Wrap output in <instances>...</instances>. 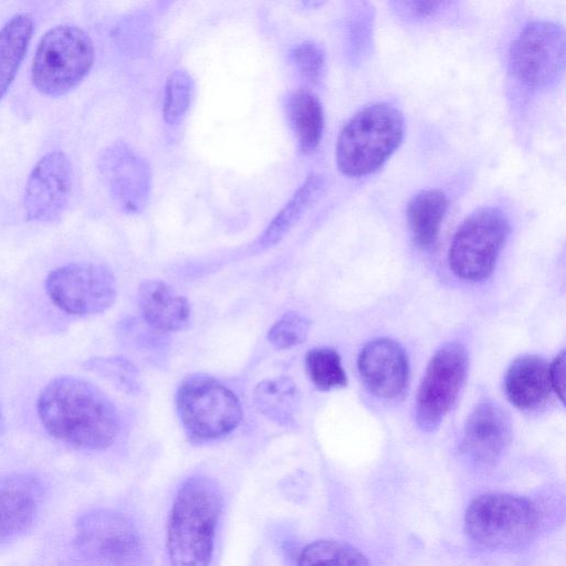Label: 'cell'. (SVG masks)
Segmentation results:
<instances>
[{
    "label": "cell",
    "mask_w": 566,
    "mask_h": 566,
    "mask_svg": "<svg viewBox=\"0 0 566 566\" xmlns=\"http://www.w3.org/2000/svg\"><path fill=\"white\" fill-rule=\"evenodd\" d=\"M549 381L552 389L564 402L565 395V353L562 352L555 357L553 363L548 365Z\"/></svg>",
    "instance_id": "cell-31"
},
{
    "label": "cell",
    "mask_w": 566,
    "mask_h": 566,
    "mask_svg": "<svg viewBox=\"0 0 566 566\" xmlns=\"http://www.w3.org/2000/svg\"><path fill=\"white\" fill-rule=\"evenodd\" d=\"M565 66V32L547 20L527 23L512 42L509 70L524 86L548 88L557 83Z\"/></svg>",
    "instance_id": "cell-8"
},
{
    "label": "cell",
    "mask_w": 566,
    "mask_h": 566,
    "mask_svg": "<svg viewBox=\"0 0 566 566\" xmlns=\"http://www.w3.org/2000/svg\"><path fill=\"white\" fill-rule=\"evenodd\" d=\"M403 134V116L394 105L375 103L363 107L338 135V169L348 177L377 171L400 146Z\"/></svg>",
    "instance_id": "cell-3"
},
{
    "label": "cell",
    "mask_w": 566,
    "mask_h": 566,
    "mask_svg": "<svg viewBox=\"0 0 566 566\" xmlns=\"http://www.w3.org/2000/svg\"><path fill=\"white\" fill-rule=\"evenodd\" d=\"M176 407L185 432L195 442L228 436L242 419L241 405L233 391L205 374H191L181 380Z\"/></svg>",
    "instance_id": "cell-6"
},
{
    "label": "cell",
    "mask_w": 566,
    "mask_h": 566,
    "mask_svg": "<svg viewBox=\"0 0 566 566\" xmlns=\"http://www.w3.org/2000/svg\"><path fill=\"white\" fill-rule=\"evenodd\" d=\"M510 231L509 219L502 210L483 207L472 212L452 239L449 249L452 272L470 282L485 280L492 273Z\"/></svg>",
    "instance_id": "cell-7"
},
{
    "label": "cell",
    "mask_w": 566,
    "mask_h": 566,
    "mask_svg": "<svg viewBox=\"0 0 566 566\" xmlns=\"http://www.w3.org/2000/svg\"><path fill=\"white\" fill-rule=\"evenodd\" d=\"M399 6H401L403 11H408V13L412 17H429L434 14L439 7L442 4V2L437 1H407V2H399Z\"/></svg>",
    "instance_id": "cell-32"
},
{
    "label": "cell",
    "mask_w": 566,
    "mask_h": 566,
    "mask_svg": "<svg viewBox=\"0 0 566 566\" xmlns=\"http://www.w3.org/2000/svg\"><path fill=\"white\" fill-rule=\"evenodd\" d=\"M84 368L99 375L117 389L134 394L139 390V375L135 365L122 356L93 357L83 364Z\"/></svg>",
    "instance_id": "cell-27"
},
{
    "label": "cell",
    "mask_w": 566,
    "mask_h": 566,
    "mask_svg": "<svg viewBox=\"0 0 566 566\" xmlns=\"http://www.w3.org/2000/svg\"><path fill=\"white\" fill-rule=\"evenodd\" d=\"M504 388L507 399L521 410H535L545 405L552 394L548 365L539 356L524 355L509 367Z\"/></svg>",
    "instance_id": "cell-18"
},
{
    "label": "cell",
    "mask_w": 566,
    "mask_h": 566,
    "mask_svg": "<svg viewBox=\"0 0 566 566\" xmlns=\"http://www.w3.org/2000/svg\"><path fill=\"white\" fill-rule=\"evenodd\" d=\"M448 198L438 189L415 195L407 207V220L413 241L422 249L432 247L448 210Z\"/></svg>",
    "instance_id": "cell-21"
},
{
    "label": "cell",
    "mask_w": 566,
    "mask_h": 566,
    "mask_svg": "<svg viewBox=\"0 0 566 566\" xmlns=\"http://www.w3.org/2000/svg\"><path fill=\"white\" fill-rule=\"evenodd\" d=\"M374 12L367 2H358L348 27V46L352 62L360 63L370 52L373 44Z\"/></svg>",
    "instance_id": "cell-28"
},
{
    "label": "cell",
    "mask_w": 566,
    "mask_h": 566,
    "mask_svg": "<svg viewBox=\"0 0 566 566\" xmlns=\"http://www.w3.org/2000/svg\"><path fill=\"white\" fill-rule=\"evenodd\" d=\"M357 365L365 386L375 396L397 399L403 395L409 375L408 358L394 339L368 342L360 350Z\"/></svg>",
    "instance_id": "cell-14"
},
{
    "label": "cell",
    "mask_w": 566,
    "mask_h": 566,
    "mask_svg": "<svg viewBox=\"0 0 566 566\" xmlns=\"http://www.w3.org/2000/svg\"><path fill=\"white\" fill-rule=\"evenodd\" d=\"M541 523V512L532 500L502 492L474 497L464 516L470 539L488 549L524 546L536 537Z\"/></svg>",
    "instance_id": "cell-4"
},
{
    "label": "cell",
    "mask_w": 566,
    "mask_h": 566,
    "mask_svg": "<svg viewBox=\"0 0 566 566\" xmlns=\"http://www.w3.org/2000/svg\"><path fill=\"white\" fill-rule=\"evenodd\" d=\"M33 31L34 21L29 13H18L0 28V99L22 64Z\"/></svg>",
    "instance_id": "cell-19"
},
{
    "label": "cell",
    "mask_w": 566,
    "mask_h": 566,
    "mask_svg": "<svg viewBox=\"0 0 566 566\" xmlns=\"http://www.w3.org/2000/svg\"><path fill=\"white\" fill-rule=\"evenodd\" d=\"M324 188L325 179L323 176L317 174L308 176L259 238L258 249L264 250L280 242L317 201Z\"/></svg>",
    "instance_id": "cell-22"
},
{
    "label": "cell",
    "mask_w": 566,
    "mask_h": 566,
    "mask_svg": "<svg viewBox=\"0 0 566 566\" xmlns=\"http://www.w3.org/2000/svg\"><path fill=\"white\" fill-rule=\"evenodd\" d=\"M137 301L144 323L156 333L182 331L190 324V303L161 280L143 281L138 286Z\"/></svg>",
    "instance_id": "cell-16"
},
{
    "label": "cell",
    "mask_w": 566,
    "mask_h": 566,
    "mask_svg": "<svg viewBox=\"0 0 566 566\" xmlns=\"http://www.w3.org/2000/svg\"><path fill=\"white\" fill-rule=\"evenodd\" d=\"M305 368L312 384L322 391L346 386L347 377L338 353L329 347H316L307 352Z\"/></svg>",
    "instance_id": "cell-25"
},
{
    "label": "cell",
    "mask_w": 566,
    "mask_h": 566,
    "mask_svg": "<svg viewBox=\"0 0 566 566\" xmlns=\"http://www.w3.org/2000/svg\"><path fill=\"white\" fill-rule=\"evenodd\" d=\"M82 553L101 566H140L143 544L135 526L122 514L93 511L76 523Z\"/></svg>",
    "instance_id": "cell-10"
},
{
    "label": "cell",
    "mask_w": 566,
    "mask_h": 566,
    "mask_svg": "<svg viewBox=\"0 0 566 566\" xmlns=\"http://www.w3.org/2000/svg\"><path fill=\"white\" fill-rule=\"evenodd\" d=\"M285 111L301 151H314L324 129V112L318 98L307 91L293 92L285 99Z\"/></svg>",
    "instance_id": "cell-23"
},
{
    "label": "cell",
    "mask_w": 566,
    "mask_h": 566,
    "mask_svg": "<svg viewBox=\"0 0 566 566\" xmlns=\"http://www.w3.org/2000/svg\"><path fill=\"white\" fill-rule=\"evenodd\" d=\"M297 566H371L367 557L354 546L335 541L317 539L301 551Z\"/></svg>",
    "instance_id": "cell-24"
},
{
    "label": "cell",
    "mask_w": 566,
    "mask_h": 566,
    "mask_svg": "<svg viewBox=\"0 0 566 566\" xmlns=\"http://www.w3.org/2000/svg\"><path fill=\"white\" fill-rule=\"evenodd\" d=\"M291 60L298 73L312 84L322 81L325 73V52L315 41L298 43L291 51Z\"/></svg>",
    "instance_id": "cell-30"
},
{
    "label": "cell",
    "mask_w": 566,
    "mask_h": 566,
    "mask_svg": "<svg viewBox=\"0 0 566 566\" xmlns=\"http://www.w3.org/2000/svg\"><path fill=\"white\" fill-rule=\"evenodd\" d=\"M94 59L93 41L83 29L55 25L38 43L31 65L32 84L42 95L63 96L86 77Z\"/></svg>",
    "instance_id": "cell-5"
},
{
    "label": "cell",
    "mask_w": 566,
    "mask_h": 566,
    "mask_svg": "<svg viewBox=\"0 0 566 566\" xmlns=\"http://www.w3.org/2000/svg\"><path fill=\"white\" fill-rule=\"evenodd\" d=\"M72 193V166L60 150L45 154L32 168L24 189L25 217L52 222L65 211Z\"/></svg>",
    "instance_id": "cell-12"
},
{
    "label": "cell",
    "mask_w": 566,
    "mask_h": 566,
    "mask_svg": "<svg viewBox=\"0 0 566 566\" xmlns=\"http://www.w3.org/2000/svg\"><path fill=\"white\" fill-rule=\"evenodd\" d=\"M222 510V491L212 478L192 475L181 483L166 527L170 566H210Z\"/></svg>",
    "instance_id": "cell-2"
},
{
    "label": "cell",
    "mask_w": 566,
    "mask_h": 566,
    "mask_svg": "<svg viewBox=\"0 0 566 566\" xmlns=\"http://www.w3.org/2000/svg\"><path fill=\"white\" fill-rule=\"evenodd\" d=\"M310 327L311 322L305 316L287 312L269 329L268 340L277 349H290L306 339Z\"/></svg>",
    "instance_id": "cell-29"
},
{
    "label": "cell",
    "mask_w": 566,
    "mask_h": 566,
    "mask_svg": "<svg viewBox=\"0 0 566 566\" xmlns=\"http://www.w3.org/2000/svg\"><path fill=\"white\" fill-rule=\"evenodd\" d=\"M468 371V354L459 343L443 345L431 357L416 399V419L424 431L434 430L453 406Z\"/></svg>",
    "instance_id": "cell-11"
},
{
    "label": "cell",
    "mask_w": 566,
    "mask_h": 566,
    "mask_svg": "<svg viewBox=\"0 0 566 566\" xmlns=\"http://www.w3.org/2000/svg\"><path fill=\"white\" fill-rule=\"evenodd\" d=\"M45 291L55 306L76 316L105 312L117 295L112 271L91 262H73L56 268L45 280Z\"/></svg>",
    "instance_id": "cell-9"
},
{
    "label": "cell",
    "mask_w": 566,
    "mask_h": 566,
    "mask_svg": "<svg viewBox=\"0 0 566 566\" xmlns=\"http://www.w3.org/2000/svg\"><path fill=\"white\" fill-rule=\"evenodd\" d=\"M40 504V485L31 476L12 475L0 482V543L27 531Z\"/></svg>",
    "instance_id": "cell-17"
},
{
    "label": "cell",
    "mask_w": 566,
    "mask_h": 566,
    "mask_svg": "<svg viewBox=\"0 0 566 566\" xmlns=\"http://www.w3.org/2000/svg\"><path fill=\"white\" fill-rule=\"evenodd\" d=\"M195 96V82L185 70H175L169 74L165 84L164 119L169 125L182 120L190 108Z\"/></svg>",
    "instance_id": "cell-26"
},
{
    "label": "cell",
    "mask_w": 566,
    "mask_h": 566,
    "mask_svg": "<svg viewBox=\"0 0 566 566\" xmlns=\"http://www.w3.org/2000/svg\"><path fill=\"white\" fill-rule=\"evenodd\" d=\"M511 421L500 406L493 402L478 405L464 426L462 449L481 468H492L510 443Z\"/></svg>",
    "instance_id": "cell-15"
},
{
    "label": "cell",
    "mask_w": 566,
    "mask_h": 566,
    "mask_svg": "<svg viewBox=\"0 0 566 566\" xmlns=\"http://www.w3.org/2000/svg\"><path fill=\"white\" fill-rule=\"evenodd\" d=\"M252 400L260 413L287 427L295 422L301 395L292 378L280 376L260 381L253 389Z\"/></svg>",
    "instance_id": "cell-20"
},
{
    "label": "cell",
    "mask_w": 566,
    "mask_h": 566,
    "mask_svg": "<svg viewBox=\"0 0 566 566\" xmlns=\"http://www.w3.org/2000/svg\"><path fill=\"white\" fill-rule=\"evenodd\" d=\"M97 167L108 193L123 211L137 213L145 208L150 193V170L134 149L116 142L101 153Z\"/></svg>",
    "instance_id": "cell-13"
},
{
    "label": "cell",
    "mask_w": 566,
    "mask_h": 566,
    "mask_svg": "<svg viewBox=\"0 0 566 566\" xmlns=\"http://www.w3.org/2000/svg\"><path fill=\"white\" fill-rule=\"evenodd\" d=\"M4 428H6V418H4L2 406L0 403V436L4 431Z\"/></svg>",
    "instance_id": "cell-33"
},
{
    "label": "cell",
    "mask_w": 566,
    "mask_h": 566,
    "mask_svg": "<svg viewBox=\"0 0 566 566\" xmlns=\"http://www.w3.org/2000/svg\"><path fill=\"white\" fill-rule=\"evenodd\" d=\"M36 410L53 438L75 448L106 449L119 432V417L108 397L74 376L52 379L40 392Z\"/></svg>",
    "instance_id": "cell-1"
}]
</instances>
